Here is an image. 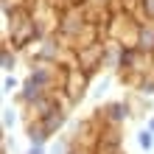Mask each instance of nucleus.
I'll use <instances>...</instances> for the list:
<instances>
[{
	"label": "nucleus",
	"mask_w": 154,
	"mask_h": 154,
	"mask_svg": "<svg viewBox=\"0 0 154 154\" xmlns=\"http://www.w3.org/2000/svg\"><path fill=\"white\" fill-rule=\"evenodd\" d=\"M140 143H143V146H151V134L143 132V134H140Z\"/></svg>",
	"instance_id": "f257e3e1"
}]
</instances>
